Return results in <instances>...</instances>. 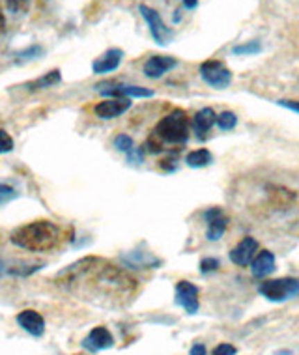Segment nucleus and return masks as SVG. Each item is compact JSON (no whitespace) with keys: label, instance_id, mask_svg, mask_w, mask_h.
I'll return each mask as SVG.
<instances>
[{"label":"nucleus","instance_id":"1","mask_svg":"<svg viewBox=\"0 0 299 355\" xmlns=\"http://www.w3.org/2000/svg\"><path fill=\"white\" fill-rule=\"evenodd\" d=\"M56 284L80 300L112 303L131 297L137 281L103 258L85 257L56 275Z\"/></svg>","mask_w":299,"mask_h":355},{"label":"nucleus","instance_id":"2","mask_svg":"<svg viewBox=\"0 0 299 355\" xmlns=\"http://www.w3.org/2000/svg\"><path fill=\"white\" fill-rule=\"evenodd\" d=\"M12 243L32 252L55 251L62 243V230L53 220H32L13 230Z\"/></svg>","mask_w":299,"mask_h":355},{"label":"nucleus","instance_id":"3","mask_svg":"<svg viewBox=\"0 0 299 355\" xmlns=\"http://www.w3.org/2000/svg\"><path fill=\"white\" fill-rule=\"evenodd\" d=\"M153 139L165 144H185L189 141V116L182 109L169 112L153 129Z\"/></svg>","mask_w":299,"mask_h":355},{"label":"nucleus","instance_id":"4","mask_svg":"<svg viewBox=\"0 0 299 355\" xmlns=\"http://www.w3.org/2000/svg\"><path fill=\"white\" fill-rule=\"evenodd\" d=\"M258 292L271 303H282V301L293 300L299 295L298 279H275V281H264L258 286Z\"/></svg>","mask_w":299,"mask_h":355},{"label":"nucleus","instance_id":"5","mask_svg":"<svg viewBox=\"0 0 299 355\" xmlns=\"http://www.w3.org/2000/svg\"><path fill=\"white\" fill-rule=\"evenodd\" d=\"M202 80L215 90H225L232 83V71L219 60H206L200 64Z\"/></svg>","mask_w":299,"mask_h":355},{"label":"nucleus","instance_id":"6","mask_svg":"<svg viewBox=\"0 0 299 355\" xmlns=\"http://www.w3.org/2000/svg\"><path fill=\"white\" fill-rule=\"evenodd\" d=\"M139 12L144 17V21H146L153 42L157 43V45H169L172 42V37H174V32L165 25V21L161 19V15L150 6H144V4L139 6Z\"/></svg>","mask_w":299,"mask_h":355},{"label":"nucleus","instance_id":"7","mask_svg":"<svg viewBox=\"0 0 299 355\" xmlns=\"http://www.w3.org/2000/svg\"><path fill=\"white\" fill-rule=\"evenodd\" d=\"M176 303L183 306V311L187 314L198 313V288L189 281H180L176 284Z\"/></svg>","mask_w":299,"mask_h":355},{"label":"nucleus","instance_id":"8","mask_svg":"<svg viewBox=\"0 0 299 355\" xmlns=\"http://www.w3.org/2000/svg\"><path fill=\"white\" fill-rule=\"evenodd\" d=\"M112 344H114V338L110 335V331L107 329V327H103V325H99V327H94V329L83 338L80 346L85 349H88V352H92V354H96V352L110 348Z\"/></svg>","mask_w":299,"mask_h":355},{"label":"nucleus","instance_id":"9","mask_svg":"<svg viewBox=\"0 0 299 355\" xmlns=\"http://www.w3.org/2000/svg\"><path fill=\"white\" fill-rule=\"evenodd\" d=\"M131 109V99L129 98H112L105 99L101 103L94 107V112L103 120H112V118L122 116L123 112Z\"/></svg>","mask_w":299,"mask_h":355},{"label":"nucleus","instance_id":"10","mask_svg":"<svg viewBox=\"0 0 299 355\" xmlns=\"http://www.w3.org/2000/svg\"><path fill=\"white\" fill-rule=\"evenodd\" d=\"M204 219L208 223V230H206V238L210 241H219L226 232V225H228V220H226L225 214H223V209L221 208H210L204 211Z\"/></svg>","mask_w":299,"mask_h":355},{"label":"nucleus","instance_id":"11","mask_svg":"<svg viewBox=\"0 0 299 355\" xmlns=\"http://www.w3.org/2000/svg\"><path fill=\"white\" fill-rule=\"evenodd\" d=\"M178 66V60L174 56H166V55H155L150 56L144 64V75L148 79H159L163 77L166 71H171Z\"/></svg>","mask_w":299,"mask_h":355},{"label":"nucleus","instance_id":"12","mask_svg":"<svg viewBox=\"0 0 299 355\" xmlns=\"http://www.w3.org/2000/svg\"><path fill=\"white\" fill-rule=\"evenodd\" d=\"M257 252H258V241L255 238L247 236V238L241 239L238 245L234 247L232 251H230V260H232L236 266L245 268V266H249V263L253 262V258L257 257Z\"/></svg>","mask_w":299,"mask_h":355},{"label":"nucleus","instance_id":"13","mask_svg":"<svg viewBox=\"0 0 299 355\" xmlns=\"http://www.w3.org/2000/svg\"><path fill=\"white\" fill-rule=\"evenodd\" d=\"M105 96L110 98H152L153 90L144 88V86H135V85H110L109 88H101L99 90Z\"/></svg>","mask_w":299,"mask_h":355},{"label":"nucleus","instance_id":"14","mask_svg":"<svg viewBox=\"0 0 299 355\" xmlns=\"http://www.w3.org/2000/svg\"><path fill=\"white\" fill-rule=\"evenodd\" d=\"M123 58V51L122 49H109L105 51L103 55L99 56L98 60L92 64V71L98 75H105V73H112V71H117L120 68V64H122Z\"/></svg>","mask_w":299,"mask_h":355},{"label":"nucleus","instance_id":"15","mask_svg":"<svg viewBox=\"0 0 299 355\" xmlns=\"http://www.w3.org/2000/svg\"><path fill=\"white\" fill-rule=\"evenodd\" d=\"M17 324L19 327H23L26 333H31L34 337H42L43 333H45V320L40 313L36 311H23V313L17 314Z\"/></svg>","mask_w":299,"mask_h":355},{"label":"nucleus","instance_id":"16","mask_svg":"<svg viewBox=\"0 0 299 355\" xmlns=\"http://www.w3.org/2000/svg\"><path fill=\"white\" fill-rule=\"evenodd\" d=\"M250 266V273L257 279H266L275 271V254L271 251H260L257 257L253 258Z\"/></svg>","mask_w":299,"mask_h":355},{"label":"nucleus","instance_id":"17","mask_svg":"<svg viewBox=\"0 0 299 355\" xmlns=\"http://www.w3.org/2000/svg\"><path fill=\"white\" fill-rule=\"evenodd\" d=\"M191 125H193V131L196 133V137L202 139V137L208 133L210 129L214 128V125H217V114H215V110L210 109V107L200 109L195 116H193Z\"/></svg>","mask_w":299,"mask_h":355},{"label":"nucleus","instance_id":"18","mask_svg":"<svg viewBox=\"0 0 299 355\" xmlns=\"http://www.w3.org/2000/svg\"><path fill=\"white\" fill-rule=\"evenodd\" d=\"M123 262L129 268L133 270H152V268H157L161 266V260L155 258L152 252H141V251H133L123 257Z\"/></svg>","mask_w":299,"mask_h":355},{"label":"nucleus","instance_id":"19","mask_svg":"<svg viewBox=\"0 0 299 355\" xmlns=\"http://www.w3.org/2000/svg\"><path fill=\"white\" fill-rule=\"evenodd\" d=\"M185 163H187L191 168H204V166H208L214 163V155H212V152L206 150V148H200V150H195V152L187 153Z\"/></svg>","mask_w":299,"mask_h":355},{"label":"nucleus","instance_id":"20","mask_svg":"<svg viewBox=\"0 0 299 355\" xmlns=\"http://www.w3.org/2000/svg\"><path fill=\"white\" fill-rule=\"evenodd\" d=\"M62 80V75L58 69H53V71H49V73L42 75L40 79H36L34 83H31L28 85V88L31 90H45V88H51V86L58 85Z\"/></svg>","mask_w":299,"mask_h":355},{"label":"nucleus","instance_id":"21","mask_svg":"<svg viewBox=\"0 0 299 355\" xmlns=\"http://www.w3.org/2000/svg\"><path fill=\"white\" fill-rule=\"evenodd\" d=\"M262 53V42L260 40H250V42L239 43L236 47H232V55L236 56H250L260 55Z\"/></svg>","mask_w":299,"mask_h":355},{"label":"nucleus","instance_id":"22","mask_svg":"<svg viewBox=\"0 0 299 355\" xmlns=\"http://www.w3.org/2000/svg\"><path fill=\"white\" fill-rule=\"evenodd\" d=\"M236 125H238V116L234 114L232 110H225V112L217 114V128L221 131H232Z\"/></svg>","mask_w":299,"mask_h":355},{"label":"nucleus","instance_id":"23","mask_svg":"<svg viewBox=\"0 0 299 355\" xmlns=\"http://www.w3.org/2000/svg\"><path fill=\"white\" fill-rule=\"evenodd\" d=\"M45 55V49H43L42 45H31L28 49L21 51L17 53V60L19 62H25V60H36V58H42Z\"/></svg>","mask_w":299,"mask_h":355},{"label":"nucleus","instance_id":"24","mask_svg":"<svg viewBox=\"0 0 299 355\" xmlns=\"http://www.w3.org/2000/svg\"><path fill=\"white\" fill-rule=\"evenodd\" d=\"M114 148H117L118 152H123L128 153V155H131V153L135 152V142L133 139L129 135H118L117 139H114Z\"/></svg>","mask_w":299,"mask_h":355},{"label":"nucleus","instance_id":"25","mask_svg":"<svg viewBox=\"0 0 299 355\" xmlns=\"http://www.w3.org/2000/svg\"><path fill=\"white\" fill-rule=\"evenodd\" d=\"M19 193L15 187L8 184H0V206H4V204L12 202L13 198H17Z\"/></svg>","mask_w":299,"mask_h":355},{"label":"nucleus","instance_id":"26","mask_svg":"<svg viewBox=\"0 0 299 355\" xmlns=\"http://www.w3.org/2000/svg\"><path fill=\"white\" fill-rule=\"evenodd\" d=\"M221 268V262L217 260V258L214 257H208L204 258L200 262V271L202 273H214V271H217Z\"/></svg>","mask_w":299,"mask_h":355},{"label":"nucleus","instance_id":"27","mask_svg":"<svg viewBox=\"0 0 299 355\" xmlns=\"http://www.w3.org/2000/svg\"><path fill=\"white\" fill-rule=\"evenodd\" d=\"M31 4V0H6L8 10L12 13H21L25 12L26 8Z\"/></svg>","mask_w":299,"mask_h":355},{"label":"nucleus","instance_id":"28","mask_svg":"<svg viewBox=\"0 0 299 355\" xmlns=\"http://www.w3.org/2000/svg\"><path fill=\"white\" fill-rule=\"evenodd\" d=\"M236 354H238L236 346H232V344H228V343H223L219 344V346H215L214 352H212V355H236Z\"/></svg>","mask_w":299,"mask_h":355},{"label":"nucleus","instance_id":"29","mask_svg":"<svg viewBox=\"0 0 299 355\" xmlns=\"http://www.w3.org/2000/svg\"><path fill=\"white\" fill-rule=\"evenodd\" d=\"M13 150V139L6 131H0V153H8Z\"/></svg>","mask_w":299,"mask_h":355},{"label":"nucleus","instance_id":"30","mask_svg":"<svg viewBox=\"0 0 299 355\" xmlns=\"http://www.w3.org/2000/svg\"><path fill=\"white\" fill-rule=\"evenodd\" d=\"M277 105H281L284 109L292 110V112H298L299 114V101H292V99H279Z\"/></svg>","mask_w":299,"mask_h":355},{"label":"nucleus","instance_id":"31","mask_svg":"<svg viewBox=\"0 0 299 355\" xmlns=\"http://www.w3.org/2000/svg\"><path fill=\"white\" fill-rule=\"evenodd\" d=\"M189 355H206V346L204 344H193Z\"/></svg>","mask_w":299,"mask_h":355},{"label":"nucleus","instance_id":"32","mask_svg":"<svg viewBox=\"0 0 299 355\" xmlns=\"http://www.w3.org/2000/svg\"><path fill=\"white\" fill-rule=\"evenodd\" d=\"M183 6L187 10H196L198 8V0H183Z\"/></svg>","mask_w":299,"mask_h":355},{"label":"nucleus","instance_id":"33","mask_svg":"<svg viewBox=\"0 0 299 355\" xmlns=\"http://www.w3.org/2000/svg\"><path fill=\"white\" fill-rule=\"evenodd\" d=\"M6 31V17H4V13H2V8H0V34Z\"/></svg>","mask_w":299,"mask_h":355},{"label":"nucleus","instance_id":"34","mask_svg":"<svg viewBox=\"0 0 299 355\" xmlns=\"http://www.w3.org/2000/svg\"><path fill=\"white\" fill-rule=\"evenodd\" d=\"M6 263L2 262V260H0V275H4V273H6Z\"/></svg>","mask_w":299,"mask_h":355}]
</instances>
